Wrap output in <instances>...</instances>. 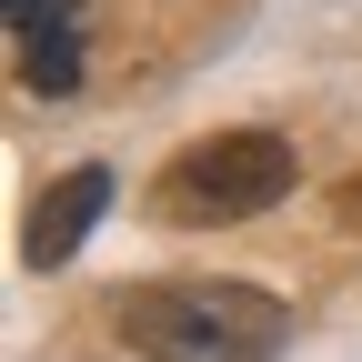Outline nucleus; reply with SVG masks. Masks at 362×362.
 <instances>
[{"label":"nucleus","mask_w":362,"mask_h":362,"mask_svg":"<svg viewBox=\"0 0 362 362\" xmlns=\"http://www.w3.org/2000/svg\"><path fill=\"white\" fill-rule=\"evenodd\" d=\"M342 211H352V221H362V181H352V192H342Z\"/></svg>","instance_id":"39448f33"},{"label":"nucleus","mask_w":362,"mask_h":362,"mask_svg":"<svg viewBox=\"0 0 362 362\" xmlns=\"http://www.w3.org/2000/svg\"><path fill=\"white\" fill-rule=\"evenodd\" d=\"M292 141L282 131H211V141L171 151L161 181H151V211L171 221V232H221V221H252L292 192Z\"/></svg>","instance_id":"f03ea898"},{"label":"nucleus","mask_w":362,"mask_h":362,"mask_svg":"<svg viewBox=\"0 0 362 362\" xmlns=\"http://www.w3.org/2000/svg\"><path fill=\"white\" fill-rule=\"evenodd\" d=\"M111 332L141 362H272L292 342V302L262 282H141L111 302Z\"/></svg>","instance_id":"f257e3e1"},{"label":"nucleus","mask_w":362,"mask_h":362,"mask_svg":"<svg viewBox=\"0 0 362 362\" xmlns=\"http://www.w3.org/2000/svg\"><path fill=\"white\" fill-rule=\"evenodd\" d=\"M11 61L40 101H71L81 90V11L71 0H11Z\"/></svg>","instance_id":"20e7f679"},{"label":"nucleus","mask_w":362,"mask_h":362,"mask_svg":"<svg viewBox=\"0 0 362 362\" xmlns=\"http://www.w3.org/2000/svg\"><path fill=\"white\" fill-rule=\"evenodd\" d=\"M101 211H111V171H101V161L61 171L51 192L30 202V221H21V262H30V272H61V262L90 242V221H101Z\"/></svg>","instance_id":"7ed1b4c3"}]
</instances>
